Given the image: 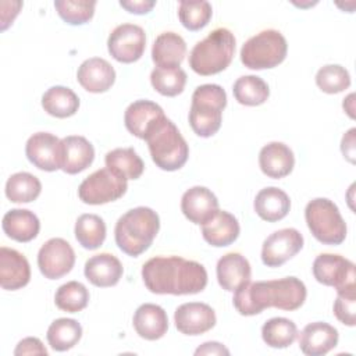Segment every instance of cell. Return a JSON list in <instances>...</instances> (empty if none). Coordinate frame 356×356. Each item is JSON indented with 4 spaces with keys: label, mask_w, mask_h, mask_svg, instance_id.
<instances>
[{
    "label": "cell",
    "mask_w": 356,
    "mask_h": 356,
    "mask_svg": "<svg viewBox=\"0 0 356 356\" xmlns=\"http://www.w3.org/2000/svg\"><path fill=\"white\" fill-rule=\"evenodd\" d=\"M54 7L58 15L70 25H81L88 22L93 14L96 1L89 0H56Z\"/></svg>",
    "instance_id": "cell-41"
},
{
    "label": "cell",
    "mask_w": 356,
    "mask_h": 356,
    "mask_svg": "<svg viewBox=\"0 0 356 356\" xmlns=\"http://www.w3.org/2000/svg\"><path fill=\"white\" fill-rule=\"evenodd\" d=\"M234 292V306L242 316H254L268 307L292 312L299 309L307 296L305 284L296 277L249 281Z\"/></svg>",
    "instance_id": "cell-2"
},
{
    "label": "cell",
    "mask_w": 356,
    "mask_h": 356,
    "mask_svg": "<svg viewBox=\"0 0 356 356\" xmlns=\"http://www.w3.org/2000/svg\"><path fill=\"white\" fill-rule=\"evenodd\" d=\"M82 337V327L74 318L61 317L54 320L47 328V342L51 349L65 352L74 348Z\"/></svg>",
    "instance_id": "cell-32"
},
{
    "label": "cell",
    "mask_w": 356,
    "mask_h": 356,
    "mask_svg": "<svg viewBox=\"0 0 356 356\" xmlns=\"http://www.w3.org/2000/svg\"><path fill=\"white\" fill-rule=\"evenodd\" d=\"M239 222L236 217L225 210H218L209 221L202 224L203 239L216 248L234 243L239 236Z\"/></svg>",
    "instance_id": "cell-26"
},
{
    "label": "cell",
    "mask_w": 356,
    "mask_h": 356,
    "mask_svg": "<svg viewBox=\"0 0 356 356\" xmlns=\"http://www.w3.org/2000/svg\"><path fill=\"white\" fill-rule=\"evenodd\" d=\"M54 303L63 312L78 313L88 306L89 291L78 281H68L56 291Z\"/></svg>",
    "instance_id": "cell-38"
},
{
    "label": "cell",
    "mask_w": 356,
    "mask_h": 356,
    "mask_svg": "<svg viewBox=\"0 0 356 356\" xmlns=\"http://www.w3.org/2000/svg\"><path fill=\"white\" fill-rule=\"evenodd\" d=\"M132 323L136 334L147 341L160 339L168 330L165 310L154 303L140 305L134 313Z\"/></svg>",
    "instance_id": "cell-25"
},
{
    "label": "cell",
    "mask_w": 356,
    "mask_h": 356,
    "mask_svg": "<svg viewBox=\"0 0 356 356\" xmlns=\"http://www.w3.org/2000/svg\"><path fill=\"white\" fill-rule=\"evenodd\" d=\"M42 107L44 111L57 118L74 115L79 108V97L76 93L61 85L49 88L42 96Z\"/></svg>",
    "instance_id": "cell-30"
},
{
    "label": "cell",
    "mask_w": 356,
    "mask_h": 356,
    "mask_svg": "<svg viewBox=\"0 0 356 356\" xmlns=\"http://www.w3.org/2000/svg\"><path fill=\"white\" fill-rule=\"evenodd\" d=\"M127 188V179L106 167L92 172L81 182L78 196L86 204H104L120 199Z\"/></svg>",
    "instance_id": "cell-9"
},
{
    "label": "cell",
    "mask_w": 356,
    "mask_h": 356,
    "mask_svg": "<svg viewBox=\"0 0 356 356\" xmlns=\"http://www.w3.org/2000/svg\"><path fill=\"white\" fill-rule=\"evenodd\" d=\"M185 54L186 43L175 32L160 33L152 46V60L157 67H179Z\"/></svg>",
    "instance_id": "cell-29"
},
{
    "label": "cell",
    "mask_w": 356,
    "mask_h": 356,
    "mask_svg": "<svg viewBox=\"0 0 356 356\" xmlns=\"http://www.w3.org/2000/svg\"><path fill=\"white\" fill-rule=\"evenodd\" d=\"M146 47V33L136 24H121L115 26L107 39V49L113 58L120 63L138 61Z\"/></svg>",
    "instance_id": "cell-11"
},
{
    "label": "cell",
    "mask_w": 356,
    "mask_h": 356,
    "mask_svg": "<svg viewBox=\"0 0 356 356\" xmlns=\"http://www.w3.org/2000/svg\"><path fill=\"white\" fill-rule=\"evenodd\" d=\"M314 278L327 286H334L337 292L355 291V264L349 259L334 254L321 253L313 261Z\"/></svg>",
    "instance_id": "cell-10"
},
{
    "label": "cell",
    "mask_w": 356,
    "mask_h": 356,
    "mask_svg": "<svg viewBox=\"0 0 356 356\" xmlns=\"http://www.w3.org/2000/svg\"><path fill=\"white\" fill-rule=\"evenodd\" d=\"M95 159V147L79 135H70L61 139V170L67 174H78L86 170Z\"/></svg>",
    "instance_id": "cell-21"
},
{
    "label": "cell",
    "mask_w": 356,
    "mask_h": 356,
    "mask_svg": "<svg viewBox=\"0 0 356 356\" xmlns=\"http://www.w3.org/2000/svg\"><path fill=\"white\" fill-rule=\"evenodd\" d=\"M227 106L225 90L216 83H204L195 89L189 110V124L202 138L213 136L221 127L222 110Z\"/></svg>",
    "instance_id": "cell-6"
},
{
    "label": "cell",
    "mask_w": 356,
    "mask_h": 356,
    "mask_svg": "<svg viewBox=\"0 0 356 356\" xmlns=\"http://www.w3.org/2000/svg\"><path fill=\"white\" fill-rule=\"evenodd\" d=\"M15 356H24V355H40V356H47V349L42 343V341L36 337H28L24 338L18 342L15 350Z\"/></svg>",
    "instance_id": "cell-43"
},
{
    "label": "cell",
    "mask_w": 356,
    "mask_h": 356,
    "mask_svg": "<svg viewBox=\"0 0 356 356\" xmlns=\"http://www.w3.org/2000/svg\"><path fill=\"white\" fill-rule=\"evenodd\" d=\"M159 229V214L150 207L139 206L128 210L115 222V243L125 254L136 257L149 249Z\"/></svg>",
    "instance_id": "cell-3"
},
{
    "label": "cell",
    "mask_w": 356,
    "mask_h": 356,
    "mask_svg": "<svg viewBox=\"0 0 356 356\" xmlns=\"http://www.w3.org/2000/svg\"><path fill=\"white\" fill-rule=\"evenodd\" d=\"M74 232L82 248L95 250L100 248L106 239V224L97 214H81L75 221Z\"/></svg>",
    "instance_id": "cell-33"
},
{
    "label": "cell",
    "mask_w": 356,
    "mask_h": 356,
    "mask_svg": "<svg viewBox=\"0 0 356 356\" xmlns=\"http://www.w3.org/2000/svg\"><path fill=\"white\" fill-rule=\"evenodd\" d=\"M234 97L243 106H260L268 96L270 89L266 81L257 75H243L232 86Z\"/></svg>",
    "instance_id": "cell-34"
},
{
    "label": "cell",
    "mask_w": 356,
    "mask_h": 356,
    "mask_svg": "<svg viewBox=\"0 0 356 356\" xmlns=\"http://www.w3.org/2000/svg\"><path fill=\"white\" fill-rule=\"evenodd\" d=\"M195 355H229V350L220 342L216 341H209L202 343L196 350Z\"/></svg>",
    "instance_id": "cell-46"
},
{
    "label": "cell",
    "mask_w": 356,
    "mask_h": 356,
    "mask_svg": "<svg viewBox=\"0 0 356 356\" xmlns=\"http://www.w3.org/2000/svg\"><path fill=\"white\" fill-rule=\"evenodd\" d=\"M355 128H350L343 136L341 142V150L343 157H346L350 163H355Z\"/></svg>",
    "instance_id": "cell-45"
},
{
    "label": "cell",
    "mask_w": 356,
    "mask_h": 356,
    "mask_svg": "<svg viewBox=\"0 0 356 356\" xmlns=\"http://www.w3.org/2000/svg\"><path fill=\"white\" fill-rule=\"evenodd\" d=\"M76 79L85 90L102 93L113 86L115 71L107 60L102 57H90L78 67Z\"/></svg>",
    "instance_id": "cell-20"
},
{
    "label": "cell",
    "mask_w": 356,
    "mask_h": 356,
    "mask_svg": "<svg viewBox=\"0 0 356 356\" xmlns=\"http://www.w3.org/2000/svg\"><path fill=\"white\" fill-rule=\"evenodd\" d=\"M288 51L286 39L277 29H264L249 38L241 49V61L250 70L274 68L281 64Z\"/></svg>",
    "instance_id": "cell-8"
},
{
    "label": "cell",
    "mask_w": 356,
    "mask_h": 356,
    "mask_svg": "<svg viewBox=\"0 0 356 356\" xmlns=\"http://www.w3.org/2000/svg\"><path fill=\"white\" fill-rule=\"evenodd\" d=\"M154 0H131L120 1V6L132 14H146L154 7Z\"/></svg>",
    "instance_id": "cell-44"
},
{
    "label": "cell",
    "mask_w": 356,
    "mask_h": 356,
    "mask_svg": "<svg viewBox=\"0 0 356 356\" xmlns=\"http://www.w3.org/2000/svg\"><path fill=\"white\" fill-rule=\"evenodd\" d=\"M75 264V252L63 238L46 241L38 252V267L44 278L58 280L68 274Z\"/></svg>",
    "instance_id": "cell-12"
},
{
    "label": "cell",
    "mask_w": 356,
    "mask_h": 356,
    "mask_svg": "<svg viewBox=\"0 0 356 356\" xmlns=\"http://www.w3.org/2000/svg\"><path fill=\"white\" fill-rule=\"evenodd\" d=\"M213 14L211 4L206 0L188 1L182 0L178 6V17L181 24L189 31H199L204 28Z\"/></svg>",
    "instance_id": "cell-39"
},
{
    "label": "cell",
    "mask_w": 356,
    "mask_h": 356,
    "mask_svg": "<svg viewBox=\"0 0 356 356\" xmlns=\"http://www.w3.org/2000/svg\"><path fill=\"white\" fill-rule=\"evenodd\" d=\"M253 207L261 220L275 222L288 214L291 209V200L282 189L277 186H267L259 191L254 197Z\"/></svg>",
    "instance_id": "cell-28"
},
{
    "label": "cell",
    "mask_w": 356,
    "mask_h": 356,
    "mask_svg": "<svg viewBox=\"0 0 356 356\" xmlns=\"http://www.w3.org/2000/svg\"><path fill=\"white\" fill-rule=\"evenodd\" d=\"M25 154L39 170L56 171L61 168V139L50 132H36L26 140Z\"/></svg>",
    "instance_id": "cell-14"
},
{
    "label": "cell",
    "mask_w": 356,
    "mask_h": 356,
    "mask_svg": "<svg viewBox=\"0 0 356 356\" xmlns=\"http://www.w3.org/2000/svg\"><path fill=\"white\" fill-rule=\"evenodd\" d=\"M353 97H355V95L350 93L346 99H343V103H342L343 110L348 113V115L350 118H355V114H353Z\"/></svg>",
    "instance_id": "cell-47"
},
{
    "label": "cell",
    "mask_w": 356,
    "mask_h": 356,
    "mask_svg": "<svg viewBox=\"0 0 356 356\" xmlns=\"http://www.w3.org/2000/svg\"><path fill=\"white\" fill-rule=\"evenodd\" d=\"M306 224L312 235L324 245H339L346 238V224L338 206L327 197H316L306 204Z\"/></svg>",
    "instance_id": "cell-7"
},
{
    "label": "cell",
    "mask_w": 356,
    "mask_h": 356,
    "mask_svg": "<svg viewBox=\"0 0 356 356\" xmlns=\"http://www.w3.org/2000/svg\"><path fill=\"white\" fill-rule=\"evenodd\" d=\"M316 83L323 92L334 95L349 88L350 75L348 70L339 64H327L317 71Z\"/></svg>",
    "instance_id": "cell-40"
},
{
    "label": "cell",
    "mask_w": 356,
    "mask_h": 356,
    "mask_svg": "<svg viewBox=\"0 0 356 356\" xmlns=\"http://www.w3.org/2000/svg\"><path fill=\"white\" fill-rule=\"evenodd\" d=\"M235 36L227 28L213 29L199 40L189 53V67L199 75H214L224 71L235 54Z\"/></svg>",
    "instance_id": "cell-4"
},
{
    "label": "cell",
    "mask_w": 356,
    "mask_h": 356,
    "mask_svg": "<svg viewBox=\"0 0 356 356\" xmlns=\"http://www.w3.org/2000/svg\"><path fill=\"white\" fill-rule=\"evenodd\" d=\"M83 273L86 280L95 286L107 288L115 285L120 281L124 268L121 261L114 254L99 253L86 260Z\"/></svg>",
    "instance_id": "cell-24"
},
{
    "label": "cell",
    "mask_w": 356,
    "mask_h": 356,
    "mask_svg": "<svg viewBox=\"0 0 356 356\" xmlns=\"http://www.w3.org/2000/svg\"><path fill=\"white\" fill-rule=\"evenodd\" d=\"M150 82L160 95L172 97L182 93L186 72L181 67H156L150 74Z\"/></svg>",
    "instance_id": "cell-37"
},
{
    "label": "cell",
    "mask_w": 356,
    "mask_h": 356,
    "mask_svg": "<svg viewBox=\"0 0 356 356\" xmlns=\"http://www.w3.org/2000/svg\"><path fill=\"white\" fill-rule=\"evenodd\" d=\"M181 210L184 216L193 224H204L220 209L216 195L206 186L189 188L181 199Z\"/></svg>",
    "instance_id": "cell-18"
},
{
    "label": "cell",
    "mask_w": 356,
    "mask_h": 356,
    "mask_svg": "<svg viewBox=\"0 0 356 356\" xmlns=\"http://www.w3.org/2000/svg\"><path fill=\"white\" fill-rule=\"evenodd\" d=\"M165 117L163 108L146 99L135 100L131 103L124 113L125 128L136 138L145 139L149 131L163 118Z\"/></svg>",
    "instance_id": "cell-17"
},
{
    "label": "cell",
    "mask_w": 356,
    "mask_h": 356,
    "mask_svg": "<svg viewBox=\"0 0 356 356\" xmlns=\"http://www.w3.org/2000/svg\"><path fill=\"white\" fill-rule=\"evenodd\" d=\"M338 343V331L328 323L314 321L299 334V348L307 356H323Z\"/></svg>",
    "instance_id": "cell-19"
},
{
    "label": "cell",
    "mask_w": 356,
    "mask_h": 356,
    "mask_svg": "<svg viewBox=\"0 0 356 356\" xmlns=\"http://www.w3.org/2000/svg\"><path fill=\"white\" fill-rule=\"evenodd\" d=\"M31 280V267L26 257L15 249L0 248V285L6 291H17Z\"/></svg>",
    "instance_id": "cell-16"
},
{
    "label": "cell",
    "mask_w": 356,
    "mask_h": 356,
    "mask_svg": "<svg viewBox=\"0 0 356 356\" xmlns=\"http://www.w3.org/2000/svg\"><path fill=\"white\" fill-rule=\"evenodd\" d=\"M152 160L164 171H175L184 167L189 156V147L177 125L163 117L145 138Z\"/></svg>",
    "instance_id": "cell-5"
},
{
    "label": "cell",
    "mask_w": 356,
    "mask_h": 356,
    "mask_svg": "<svg viewBox=\"0 0 356 356\" xmlns=\"http://www.w3.org/2000/svg\"><path fill=\"white\" fill-rule=\"evenodd\" d=\"M334 314L345 325L353 327L356 324V295L355 291L337 292L334 302Z\"/></svg>",
    "instance_id": "cell-42"
},
{
    "label": "cell",
    "mask_w": 356,
    "mask_h": 356,
    "mask_svg": "<svg viewBox=\"0 0 356 356\" xmlns=\"http://www.w3.org/2000/svg\"><path fill=\"white\" fill-rule=\"evenodd\" d=\"M296 337V324L285 317H273L267 320L261 327V338L270 348H288L293 343Z\"/></svg>",
    "instance_id": "cell-35"
},
{
    "label": "cell",
    "mask_w": 356,
    "mask_h": 356,
    "mask_svg": "<svg viewBox=\"0 0 356 356\" xmlns=\"http://www.w3.org/2000/svg\"><path fill=\"white\" fill-rule=\"evenodd\" d=\"M259 165L263 174L270 178H284L291 174L295 165L293 152L282 142H270L259 153Z\"/></svg>",
    "instance_id": "cell-23"
},
{
    "label": "cell",
    "mask_w": 356,
    "mask_h": 356,
    "mask_svg": "<svg viewBox=\"0 0 356 356\" xmlns=\"http://www.w3.org/2000/svg\"><path fill=\"white\" fill-rule=\"evenodd\" d=\"M106 167L128 179H138L143 170V160L134 147H117L110 150L104 157Z\"/></svg>",
    "instance_id": "cell-31"
},
{
    "label": "cell",
    "mask_w": 356,
    "mask_h": 356,
    "mask_svg": "<svg viewBox=\"0 0 356 356\" xmlns=\"http://www.w3.org/2000/svg\"><path fill=\"white\" fill-rule=\"evenodd\" d=\"M216 271L220 286L228 292H234L239 286L248 284L252 275L248 259L236 252L221 256L217 261Z\"/></svg>",
    "instance_id": "cell-22"
},
{
    "label": "cell",
    "mask_w": 356,
    "mask_h": 356,
    "mask_svg": "<svg viewBox=\"0 0 356 356\" xmlns=\"http://www.w3.org/2000/svg\"><path fill=\"white\" fill-rule=\"evenodd\" d=\"M146 288L159 295H193L207 285V271L203 264L179 256H156L142 267Z\"/></svg>",
    "instance_id": "cell-1"
},
{
    "label": "cell",
    "mask_w": 356,
    "mask_h": 356,
    "mask_svg": "<svg viewBox=\"0 0 356 356\" xmlns=\"http://www.w3.org/2000/svg\"><path fill=\"white\" fill-rule=\"evenodd\" d=\"M40 191L39 178L26 171L13 174L6 182V196L14 203H29L40 195Z\"/></svg>",
    "instance_id": "cell-36"
},
{
    "label": "cell",
    "mask_w": 356,
    "mask_h": 356,
    "mask_svg": "<svg viewBox=\"0 0 356 356\" xmlns=\"http://www.w3.org/2000/svg\"><path fill=\"white\" fill-rule=\"evenodd\" d=\"M217 317L211 306L202 302L182 303L175 309L174 323L177 330L185 335H200L216 325Z\"/></svg>",
    "instance_id": "cell-15"
},
{
    "label": "cell",
    "mask_w": 356,
    "mask_h": 356,
    "mask_svg": "<svg viewBox=\"0 0 356 356\" xmlns=\"http://www.w3.org/2000/svg\"><path fill=\"white\" fill-rule=\"evenodd\" d=\"M303 248V235L296 228H282L270 234L261 246V261L267 267H280Z\"/></svg>",
    "instance_id": "cell-13"
},
{
    "label": "cell",
    "mask_w": 356,
    "mask_h": 356,
    "mask_svg": "<svg viewBox=\"0 0 356 356\" xmlns=\"http://www.w3.org/2000/svg\"><path fill=\"white\" fill-rule=\"evenodd\" d=\"M4 234L17 242H29L39 234L40 222L38 216L26 209H11L1 220Z\"/></svg>",
    "instance_id": "cell-27"
}]
</instances>
